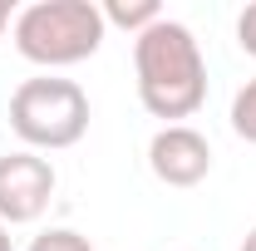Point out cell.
I'll return each mask as SVG.
<instances>
[{"instance_id": "8fae6325", "label": "cell", "mask_w": 256, "mask_h": 251, "mask_svg": "<svg viewBox=\"0 0 256 251\" xmlns=\"http://www.w3.org/2000/svg\"><path fill=\"white\" fill-rule=\"evenodd\" d=\"M10 25V0H0V30Z\"/></svg>"}, {"instance_id": "7c38bea8", "label": "cell", "mask_w": 256, "mask_h": 251, "mask_svg": "<svg viewBox=\"0 0 256 251\" xmlns=\"http://www.w3.org/2000/svg\"><path fill=\"white\" fill-rule=\"evenodd\" d=\"M242 251H256V226L246 232V242H242Z\"/></svg>"}, {"instance_id": "3957f363", "label": "cell", "mask_w": 256, "mask_h": 251, "mask_svg": "<svg viewBox=\"0 0 256 251\" xmlns=\"http://www.w3.org/2000/svg\"><path fill=\"white\" fill-rule=\"evenodd\" d=\"M10 128L34 148H74L89 133V94L74 79H25L10 94Z\"/></svg>"}, {"instance_id": "5b68a950", "label": "cell", "mask_w": 256, "mask_h": 251, "mask_svg": "<svg viewBox=\"0 0 256 251\" xmlns=\"http://www.w3.org/2000/svg\"><path fill=\"white\" fill-rule=\"evenodd\" d=\"M148 168L168 188H197L212 172V143L188 124H168L148 143Z\"/></svg>"}, {"instance_id": "8992f818", "label": "cell", "mask_w": 256, "mask_h": 251, "mask_svg": "<svg viewBox=\"0 0 256 251\" xmlns=\"http://www.w3.org/2000/svg\"><path fill=\"white\" fill-rule=\"evenodd\" d=\"M98 10H104V25H124V30H133V40L148 30V25L162 20L158 0H108V5H98Z\"/></svg>"}, {"instance_id": "9c48e42d", "label": "cell", "mask_w": 256, "mask_h": 251, "mask_svg": "<svg viewBox=\"0 0 256 251\" xmlns=\"http://www.w3.org/2000/svg\"><path fill=\"white\" fill-rule=\"evenodd\" d=\"M236 44H242V50L256 60V0L242 10V15H236Z\"/></svg>"}, {"instance_id": "6da1fadb", "label": "cell", "mask_w": 256, "mask_h": 251, "mask_svg": "<svg viewBox=\"0 0 256 251\" xmlns=\"http://www.w3.org/2000/svg\"><path fill=\"white\" fill-rule=\"evenodd\" d=\"M133 69H138V98L153 118H192L207 104V60L202 44L192 40V30L182 20H168L133 40Z\"/></svg>"}, {"instance_id": "52a82bcc", "label": "cell", "mask_w": 256, "mask_h": 251, "mask_svg": "<svg viewBox=\"0 0 256 251\" xmlns=\"http://www.w3.org/2000/svg\"><path fill=\"white\" fill-rule=\"evenodd\" d=\"M232 128H236V138L256 143V79H246L242 94L232 98Z\"/></svg>"}, {"instance_id": "7a4b0ae2", "label": "cell", "mask_w": 256, "mask_h": 251, "mask_svg": "<svg viewBox=\"0 0 256 251\" xmlns=\"http://www.w3.org/2000/svg\"><path fill=\"white\" fill-rule=\"evenodd\" d=\"M104 30L108 25L94 0H34L15 15V50L30 64L64 69L98 54Z\"/></svg>"}, {"instance_id": "277c9868", "label": "cell", "mask_w": 256, "mask_h": 251, "mask_svg": "<svg viewBox=\"0 0 256 251\" xmlns=\"http://www.w3.org/2000/svg\"><path fill=\"white\" fill-rule=\"evenodd\" d=\"M54 197V168L50 158L30 153H5L0 158V222L5 226H25V222H40L44 207Z\"/></svg>"}, {"instance_id": "ba28073f", "label": "cell", "mask_w": 256, "mask_h": 251, "mask_svg": "<svg viewBox=\"0 0 256 251\" xmlns=\"http://www.w3.org/2000/svg\"><path fill=\"white\" fill-rule=\"evenodd\" d=\"M30 251H94V246H89V236H79L69 226H54V232H40L30 242Z\"/></svg>"}, {"instance_id": "30bf717a", "label": "cell", "mask_w": 256, "mask_h": 251, "mask_svg": "<svg viewBox=\"0 0 256 251\" xmlns=\"http://www.w3.org/2000/svg\"><path fill=\"white\" fill-rule=\"evenodd\" d=\"M0 251H15V246H10V226H5V222H0Z\"/></svg>"}]
</instances>
